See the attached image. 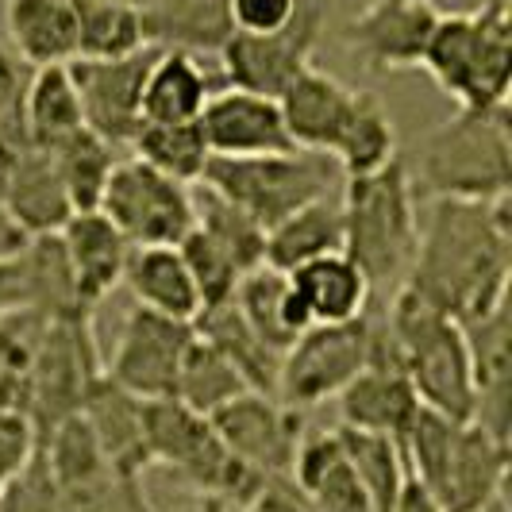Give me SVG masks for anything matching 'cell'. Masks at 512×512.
Segmentation results:
<instances>
[{
  "label": "cell",
  "instance_id": "b9f144b4",
  "mask_svg": "<svg viewBox=\"0 0 512 512\" xmlns=\"http://www.w3.org/2000/svg\"><path fill=\"white\" fill-rule=\"evenodd\" d=\"M43 324L47 316L39 312L0 316V409H27V374H31V355Z\"/></svg>",
  "mask_w": 512,
  "mask_h": 512
},
{
  "label": "cell",
  "instance_id": "ba28073f",
  "mask_svg": "<svg viewBox=\"0 0 512 512\" xmlns=\"http://www.w3.org/2000/svg\"><path fill=\"white\" fill-rule=\"evenodd\" d=\"M104 374L101 347L93 335V312H77L62 320H47L27 374V420L43 439L58 420L74 416L89 393V385Z\"/></svg>",
  "mask_w": 512,
  "mask_h": 512
},
{
  "label": "cell",
  "instance_id": "8992f818",
  "mask_svg": "<svg viewBox=\"0 0 512 512\" xmlns=\"http://www.w3.org/2000/svg\"><path fill=\"white\" fill-rule=\"evenodd\" d=\"M197 185L220 193L224 201L239 205L258 228H274L301 205L328 197L339 189V166L328 154L316 151H282L258 158H220L212 154Z\"/></svg>",
  "mask_w": 512,
  "mask_h": 512
},
{
  "label": "cell",
  "instance_id": "f5cc1de1",
  "mask_svg": "<svg viewBox=\"0 0 512 512\" xmlns=\"http://www.w3.org/2000/svg\"><path fill=\"white\" fill-rule=\"evenodd\" d=\"M478 512H512V509H509V497L501 493V497H493V501H489L486 509H478Z\"/></svg>",
  "mask_w": 512,
  "mask_h": 512
},
{
  "label": "cell",
  "instance_id": "ac0fdd59",
  "mask_svg": "<svg viewBox=\"0 0 512 512\" xmlns=\"http://www.w3.org/2000/svg\"><path fill=\"white\" fill-rule=\"evenodd\" d=\"M197 120L205 131L208 151L220 158H258V154L293 151L278 101L235 89V85L212 93Z\"/></svg>",
  "mask_w": 512,
  "mask_h": 512
},
{
  "label": "cell",
  "instance_id": "d590c367",
  "mask_svg": "<svg viewBox=\"0 0 512 512\" xmlns=\"http://www.w3.org/2000/svg\"><path fill=\"white\" fill-rule=\"evenodd\" d=\"M74 24V58H124L151 47L143 35V16L131 0H74Z\"/></svg>",
  "mask_w": 512,
  "mask_h": 512
},
{
  "label": "cell",
  "instance_id": "52a82bcc",
  "mask_svg": "<svg viewBox=\"0 0 512 512\" xmlns=\"http://www.w3.org/2000/svg\"><path fill=\"white\" fill-rule=\"evenodd\" d=\"M143 428H147L151 462L170 466L201 497H224L235 505H247V497L262 482L255 470H247L224 447L208 416L185 409L174 397L143 401Z\"/></svg>",
  "mask_w": 512,
  "mask_h": 512
},
{
  "label": "cell",
  "instance_id": "277c9868",
  "mask_svg": "<svg viewBox=\"0 0 512 512\" xmlns=\"http://www.w3.org/2000/svg\"><path fill=\"white\" fill-rule=\"evenodd\" d=\"M382 324L389 343L409 374L420 405L443 412L451 420H470L474 412V374H470V347L459 320L439 312L432 301L401 285L385 305Z\"/></svg>",
  "mask_w": 512,
  "mask_h": 512
},
{
  "label": "cell",
  "instance_id": "44dd1931",
  "mask_svg": "<svg viewBox=\"0 0 512 512\" xmlns=\"http://www.w3.org/2000/svg\"><path fill=\"white\" fill-rule=\"evenodd\" d=\"M0 197L27 235H58L74 216L54 154L43 147H27L0 162Z\"/></svg>",
  "mask_w": 512,
  "mask_h": 512
},
{
  "label": "cell",
  "instance_id": "7402d4cb",
  "mask_svg": "<svg viewBox=\"0 0 512 512\" xmlns=\"http://www.w3.org/2000/svg\"><path fill=\"white\" fill-rule=\"evenodd\" d=\"M58 239H62V251L70 262V274H74L77 301L93 312L104 297H112V289L124 278L131 243L116 231V224L101 208L74 212L66 220V228L58 231Z\"/></svg>",
  "mask_w": 512,
  "mask_h": 512
},
{
  "label": "cell",
  "instance_id": "5b68a950",
  "mask_svg": "<svg viewBox=\"0 0 512 512\" xmlns=\"http://www.w3.org/2000/svg\"><path fill=\"white\" fill-rule=\"evenodd\" d=\"M420 70L459 108L509 104L512 89V8L482 0L466 12H439Z\"/></svg>",
  "mask_w": 512,
  "mask_h": 512
},
{
  "label": "cell",
  "instance_id": "83f0119b",
  "mask_svg": "<svg viewBox=\"0 0 512 512\" xmlns=\"http://www.w3.org/2000/svg\"><path fill=\"white\" fill-rule=\"evenodd\" d=\"M231 305L239 308V316L282 355L285 347L312 324L301 297H297V289H293V278L285 270L266 266V262L239 278Z\"/></svg>",
  "mask_w": 512,
  "mask_h": 512
},
{
  "label": "cell",
  "instance_id": "f1b7e54d",
  "mask_svg": "<svg viewBox=\"0 0 512 512\" xmlns=\"http://www.w3.org/2000/svg\"><path fill=\"white\" fill-rule=\"evenodd\" d=\"M120 285L131 293V305L162 312L170 320H197L201 297L189 278L178 247H131Z\"/></svg>",
  "mask_w": 512,
  "mask_h": 512
},
{
  "label": "cell",
  "instance_id": "603a6c76",
  "mask_svg": "<svg viewBox=\"0 0 512 512\" xmlns=\"http://www.w3.org/2000/svg\"><path fill=\"white\" fill-rule=\"evenodd\" d=\"M81 416L93 428V436L101 443L104 459L112 466L116 478L139 482L143 470L154 466L151 451H147V428H143V401L120 389L112 378H97L89 385L85 401H81Z\"/></svg>",
  "mask_w": 512,
  "mask_h": 512
},
{
  "label": "cell",
  "instance_id": "e575fe53",
  "mask_svg": "<svg viewBox=\"0 0 512 512\" xmlns=\"http://www.w3.org/2000/svg\"><path fill=\"white\" fill-rule=\"evenodd\" d=\"M20 262H24L27 282V312H39L47 320L89 312L77 301L74 274H70V262H66L58 235H31L27 247L20 251Z\"/></svg>",
  "mask_w": 512,
  "mask_h": 512
},
{
  "label": "cell",
  "instance_id": "74e56055",
  "mask_svg": "<svg viewBox=\"0 0 512 512\" xmlns=\"http://www.w3.org/2000/svg\"><path fill=\"white\" fill-rule=\"evenodd\" d=\"M193 228L205 231L208 239L231 258V266L239 274L266 262V231L258 228L243 208L224 201L220 193H212L205 185L193 189Z\"/></svg>",
  "mask_w": 512,
  "mask_h": 512
},
{
  "label": "cell",
  "instance_id": "6da1fadb",
  "mask_svg": "<svg viewBox=\"0 0 512 512\" xmlns=\"http://www.w3.org/2000/svg\"><path fill=\"white\" fill-rule=\"evenodd\" d=\"M512 278V193L497 201H424L412 293L432 301L451 320L470 324L509 301Z\"/></svg>",
  "mask_w": 512,
  "mask_h": 512
},
{
  "label": "cell",
  "instance_id": "d6a6232c",
  "mask_svg": "<svg viewBox=\"0 0 512 512\" xmlns=\"http://www.w3.org/2000/svg\"><path fill=\"white\" fill-rule=\"evenodd\" d=\"M24 120L31 143L43 151L62 147L66 139H74L77 131L85 128L81 97H77V85L66 62L31 70L24 89Z\"/></svg>",
  "mask_w": 512,
  "mask_h": 512
},
{
  "label": "cell",
  "instance_id": "d4e9b609",
  "mask_svg": "<svg viewBox=\"0 0 512 512\" xmlns=\"http://www.w3.org/2000/svg\"><path fill=\"white\" fill-rule=\"evenodd\" d=\"M151 47L216 54L231 35L228 0H135Z\"/></svg>",
  "mask_w": 512,
  "mask_h": 512
},
{
  "label": "cell",
  "instance_id": "9a60e30c",
  "mask_svg": "<svg viewBox=\"0 0 512 512\" xmlns=\"http://www.w3.org/2000/svg\"><path fill=\"white\" fill-rule=\"evenodd\" d=\"M158 47H143L124 58H70V77L81 97L85 128L101 135L108 147H128L131 135L143 124V81L151 70V58Z\"/></svg>",
  "mask_w": 512,
  "mask_h": 512
},
{
  "label": "cell",
  "instance_id": "1f68e13d",
  "mask_svg": "<svg viewBox=\"0 0 512 512\" xmlns=\"http://www.w3.org/2000/svg\"><path fill=\"white\" fill-rule=\"evenodd\" d=\"M193 328L239 370V378L247 382V389L274 397V389H278V370H282V351H274V347L239 316V308L231 305V301L201 308L197 320H193Z\"/></svg>",
  "mask_w": 512,
  "mask_h": 512
},
{
  "label": "cell",
  "instance_id": "681fc988",
  "mask_svg": "<svg viewBox=\"0 0 512 512\" xmlns=\"http://www.w3.org/2000/svg\"><path fill=\"white\" fill-rule=\"evenodd\" d=\"M389 512H443L439 509V501L428 493V489L420 486L416 478H405V486H401V493H397V501L389 505Z\"/></svg>",
  "mask_w": 512,
  "mask_h": 512
},
{
  "label": "cell",
  "instance_id": "ffe728a7",
  "mask_svg": "<svg viewBox=\"0 0 512 512\" xmlns=\"http://www.w3.org/2000/svg\"><path fill=\"white\" fill-rule=\"evenodd\" d=\"M355 97H359V89H351L347 81H339L335 74L320 70L312 62L305 74L278 97L289 143L301 147V151H316L332 158L335 143L347 128L351 112H355Z\"/></svg>",
  "mask_w": 512,
  "mask_h": 512
},
{
  "label": "cell",
  "instance_id": "7bdbcfd3",
  "mask_svg": "<svg viewBox=\"0 0 512 512\" xmlns=\"http://www.w3.org/2000/svg\"><path fill=\"white\" fill-rule=\"evenodd\" d=\"M178 255L185 262V270H189V278L197 285V297H201V308H212V305H224L235 297V285H239V270L231 266V258L208 239L205 231H189L185 239L178 243Z\"/></svg>",
  "mask_w": 512,
  "mask_h": 512
},
{
  "label": "cell",
  "instance_id": "30bf717a",
  "mask_svg": "<svg viewBox=\"0 0 512 512\" xmlns=\"http://www.w3.org/2000/svg\"><path fill=\"white\" fill-rule=\"evenodd\" d=\"M101 212L131 247H178L193 231V189L139 158H120L104 185Z\"/></svg>",
  "mask_w": 512,
  "mask_h": 512
},
{
  "label": "cell",
  "instance_id": "cb8c5ba5",
  "mask_svg": "<svg viewBox=\"0 0 512 512\" xmlns=\"http://www.w3.org/2000/svg\"><path fill=\"white\" fill-rule=\"evenodd\" d=\"M289 478L312 501L316 512H374L355 466H351L343 443L335 436V428L305 432Z\"/></svg>",
  "mask_w": 512,
  "mask_h": 512
},
{
  "label": "cell",
  "instance_id": "4dcf8cb0",
  "mask_svg": "<svg viewBox=\"0 0 512 512\" xmlns=\"http://www.w3.org/2000/svg\"><path fill=\"white\" fill-rule=\"evenodd\" d=\"M335 251H343V205L335 193L308 201L274 228H266V266L285 274Z\"/></svg>",
  "mask_w": 512,
  "mask_h": 512
},
{
  "label": "cell",
  "instance_id": "484cf974",
  "mask_svg": "<svg viewBox=\"0 0 512 512\" xmlns=\"http://www.w3.org/2000/svg\"><path fill=\"white\" fill-rule=\"evenodd\" d=\"M289 278H293V289H297L312 324L359 320L374 308V293H370L366 274L343 251L312 258L305 266L289 270Z\"/></svg>",
  "mask_w": 512,
  "mask_h": 512
},
{
  "label": "cell",
  "instance_id": "5bb4252c",
  "mask_svg": "<svg viewBox=\"0 0 512 512\" xmlns=\"http://www.w3.org/2000/svg\"><path fill=\"white\" fill-rule=\"evenodd\" d=\"M339 409V424L343 428H359V432H378L389 439H405L409 424L416 420V412L424 409L416 389H412L405 366L397 359L389 332L382 324V312L374 308V347H370V362L355 382L347 385L335 397Z\"/></svg>",
  "mask_w": 512,
  "mask_h": 512
},
{
  "label": "cell",
  "instance_id": "f35d334b",
  "mask_svg": "<svg viewBox=\"0 0 512 512\" xmlns=\"http://www.w3.org/2000/svg\"><path fill=\"white\" fill-rule=\"evenodd\" d=\"M239 393H247V382L239 378V370L208 339L193 335V343L181 355L174 401H181L185 409L201 412V416H212L216 409H224L228 401H235Z\"/></svg>",
  "mask_w": 512,
  "mask_h": 512
},
{
  "label": "cell",
  "instance_id": "f907efd6",
  "mask_svg": "<svg viewBox=\"0 0 512 512\" xmlns=\"http://www.w3.org/2000/svg\"><path fill=\"white\" fill-rule=\"evenodd\" d=\"M27 239H31V235L12 220V212H8L4 197H0V258L20 255V251L27 247Z\"/></svg>",
  "mask_w": 512,
  "mask_h": 512
},
{
  "label": "cell",
  "instance_id": "4fadbf2b",
  "mask_svg": "<svg viewBox=\"0 0 512 512\" xmlns=\"http://www.w3.org/2000/svg\"><path fill=\"white\" fill-rule=\"evenodd\" d=\"M208 420H212L216 436L224 439V447L247 470H255L258 478H289L297 447L308 432L305 412L289 409L278 397L255 393V389L239 393Z\"/></svg>",
  "mask_w": 512,
  "mask_h": 512
},
{
  "label": "cell",
  "instance_id": "ee69618b",
  "mask_svg": "<svg viewBox=\"0 0 512 512\" xmlns=\"http://www.w3.org/2000/svg\"><path fill=\"white\" fill-rule=\"evenodd\" d=\"M35 451H39L35 424L27 420L24 412L0 409V497L31 466Z\"/></svg>",
  "mask_w": 512,
  "mask_h": 512
},
{
  "label": "cell",
  "instance_id": "3957f363",
  "mask_svg": "<svg viewBox=\"0 0 512 512\" xmlns=\"http://www.w3.org/2000/svg\"><path fill=\"white\" fill-rule=\"evenodd\" d=\"M343 255L366 274L374 305H385L409 278L416 235H420V201L412 193L409 166L393 158L389 166L343 178Z\"/></svg>",
  "mask_w": 512,
  "mask_h": 512
},
{
  "label": "cell",
  "instance_id": "f546056e",
  "mask_svg": "<svg viewBox=\"0 0 512 512\" xmlns=\"http://www.w3.org/2000/svg\"><path fill=\"white\" fill-rule=\"evenodd\" d=\"M8 47L27 66H58L77 54L74 0H4Z\"/></svg>",
  "mask_w": 512,
  "mask_h": 512
},
{
  "label": "cell",
  "instance_id": "f6af8a7d",
  "mask_svg": "<svg viewBox=\"0 0 512 512\" xmlns=\"http://www.w3.org/2000/svg\"><path fill=\"white\" fill-rule=\"evenodd\" d=\"M301 0H228L231 31L243 35H270L282 31L297 16Z\"/></svg>",
  "mask_w": 512,
  "mask_h": 512
},
{
  "label": "cell",
  "instance_id": "816d5d0a",
  "mask_svg": "<svg viewBox=\"0 0 512 512\" xmlns=\"http://www.w3.org/2000/svg\"><path fill=\"white\" fill-rule=\"evenodd\" d=\"M197 512H247V509L235 505V501H224V497H201V501H197Z\"/></svg>",
  "mask_w": 512,
  "mask_h": 512
},
{
  "label": "cell",
  "instance_id": "c3c4849f",
  "mask_svg": "<svg viewBox=\"0 0 512 512\" xmlns=\"http://www.w3.org/2000/svg\"><path fill=\"white\" fill-rule=\"evenodd\" d=\"M12 312H27V282L20 255L0 258V316H12Z\"/></svg>",
  "mask_w": 512,
  "mask_h": 512
},
{
  "label": "cell",
  "instance_id": "7dc6e473",
  "mask_svg": "<svg viewBox=\"0 0 512 512\" xmlns=\"http://www.w3.org/2000/svg\"><path fill=\"white\" fill-rule=\"evenodd\" d=\"M27 77H31V66L0 39V120H8L12 112L24 108Z\"/></svg>",
  "mask_w": 512,
  "mask_h": 512
},
{
  "label": "cell",
  "instance_id": "60d3db41",
  "mask_svg": "<svg viewBox=\"0 0 512 512\" xmlns=\"http://www.w3.org/2000/svg\"><path fill=\"white\" fill-rule=\"evenodd\" d=\"M54 166L62 174V185L70 193L74 212H93L101 208L104 185L112 178V166L120 162L116 147H108L101 135H93L89 128H81L74 139H66L62 147H54Z\"/></svg>",
  "mask_w": 512,
  "mask_h": 512
},
{
  "label": "cell",
  "instance_id": "e0dca14e",
  "mask_svg": "<svg viewBox=\"0 0 512 512\" xmlns=\"http://www.w3.org/2000/svg\"><path fill=\"white\" fill-rule=\"evenodd\" d=\"M512 451L505 439L489 436L474 420H462L443 459L432 497L443 512H478L505 493Z\"/></svg>",
  "mask_w": 512,
  "mask_h": 512
},
{
  "label": "cell",
  "instance_id": "ab89813d",
  "mask_svg": "<svg viewBox=\"0 0 512 512\" xmlns=\"http://www.w3.org/2000/svg\"><path fill=\"white\" fill-rule=\"evenodd\" d=\"M335 436L343 443L347 459L359 474L362 489L370 497L374 512H389V505L397 501V493L409 478V466H405V455H401V443L389 436H378V432H359V428H335Z\"/></svg>",
  "mask_w": 512,
  "mask_h": 512
},
{
  "label": "cell",
  "instance_id": "bcb514c9",
  "mask_svg": "<svg viewBox=\"0 0 512 512\" xmlns=\"http://www.w3.org/2000/svg\"><path fill=\"white\" fill-rule=\"evenodd\" d=\"M247 512H316L301 489L293 486V478H262L255 493L247 497Z\"/></svg>",
  "mask_w": 512,
  "mask_h": 512
},
{
  "label": "cell",
  "instance_id": "9c48e42d",
  "mask_svg": "<svg viewBox=\"0 0 512 512\" xmlns=\"http://www.w3.org/2000/svg\"><path fill=\"white\" fill-rule=\"evenodd\" d=\"M370 347H374V308L343 324H308L285 347L274 397L301 412L335 401L366 370Z\"/></svg>",
  "mask_w": 512,
  "mask_h": 512
},
{
  "label": "cell",
  "instance_id": "7c38bea8",
  "mask_svg": "<svg viewBox=\"0 0 512 512\" xmlns=\"http://www.w3.org/2000/svg\"><path fill=\"white\" fill-rule=\"evenodd\" d=\"M193 335L197 328L189 320H170L162 312L131 305L116 332L112 355L104 359V378L135 393L139 401L174 397L181 355L193 343Z\"/></svg>",
  "mask_w": 512,
  "mask_h": 512
},
{
  "label": "cell",
  "instance_id": "8fae6325",
  "mask_svg": "<svg viewBox=\"0 0 512 512\" xmlns=\"http://www.w3.org/2000/svg\"><path fill=\"white\" fill-rule=\"evenodd\" d=\"M324 20H328L324 0H301L297 16L282 31H270V35L231 31L228 43L216 51L228 85L278 101L285 89L312 66L316 43L324 35Z\"/></svg>",
  "mask_w": 512,
  "mask_h": 512
},
{
  "label": "cell",
  "instance_id": "d6986e66",
  "mask_svg": "<svg viewBox=\"0 0 512 512\" xmlns=\"http://www.w3.org/2000/svg\"><path fill=\"white\" fill-rule=\"evenodd\" d=\"M470 347V374H474V412L470 420L486 428L489 436L509 443L512 409V316L509 301L462 324Z\"/></svg>",
  "mask_w": 512,
  "mask_h": 512
},
{
  "label": "cell",
  "instance_id": "7a4b0ae2",
  "mask_svg": "<svg viewBox=\"0 0 512 512\" xmlns=\"http://www.w3.org/2000/svg\"><path fill=\"white\" fill-rule=\"evenodd\" d=\"M416 201H497L512 193L509 104L459 108L428 131L409 166Z\"/></svg>",
  "mask_w": 512,
  "mask_h": 512
},
{
  "label": "cell",
  "instance_id": "4316f807",
  "mask_svg": "<svg viewBox=\"0 0 512 512\" xmlns=\"http://www.w3.org/2000/svg\"><path fill=\"white\" fill-rule=\"evenodd\" d=\"M212 81L201 62V54L189 51H154L147 81H143V101L139 112L147 124H189L205 112L212 97Z\"/></svg>",
  "mask_w": 512,
  "mask_h": 512
},
{
  "label": "cell",
  "instance_id": "836d02e7",
  "mask_svg": "<svg viewBox=\"0 0 512 512\" xmlns=\"http://www.w3.org/2000/svg\"><path fill=\"white\" fill-rule=\"evenodd\" d=\"M397 154V128H393V116L378 93L359 89L355 97V112L347 120V128L339 135L332 151V162L339 166L343 178H362V174H374L389 166Z\"/></svg>",
  "mask_w": 512,
  "mask_h": 512
},
{
  "label": "cell",
  "instance_id": "8d00e7d4",
  "mask_svg": "<svg viewBox=\"0 0 512 512\" xmlns=\"http://www.w3.org/2000/svg\"><path fill=\"white\" fill-rule=\"evenodd\" d=\"M128 147L131 158H139L151 170L174 181H185V185H197L205 174V162L212 158L201 120H189V124H147L143 120Z\"/></svg>",
  "mask_w": 512,
  "mask_h": 512
},
{
  "label": "cell",
  "instance_id": "2e32d148",
  "mask_svg": "<svg viewBox=\"0 0 512 512\" xmlns=\"http://www.w3.org/2000/svg\"><path fill=\"white\" fill-rule=\"evenodd\" d=\"M436 20L439 8L432 0H366L343 27V43L370 74L420 70Z\"/></svg>",
  "mask_w": 512,
  "mask_h": 512
}]
</instances>
